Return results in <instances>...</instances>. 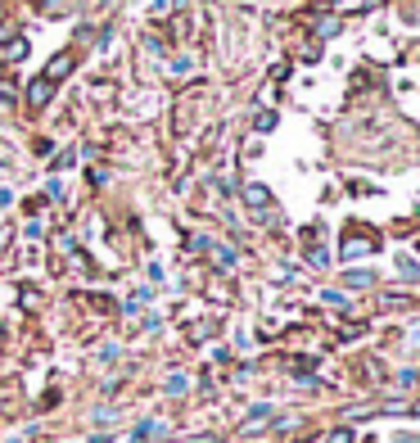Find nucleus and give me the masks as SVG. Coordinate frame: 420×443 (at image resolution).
Here are the masks:
<instances>
[{
  "mask_svg": "<svg viewBox=\"0 0 420 443\" xmlns=\"http://www.w3.org/2000/svg\"><path fill=\"white\" fill-rule=\"evenodd\" d=\"M50 95H55V82H45V77H36L32 86H28V104H50Z\"/></svg>",
  "mask_w": 420,
  "mask_h": 443,
  "instance_id": "f257e3e1",
  "label": "nucleus"
},
{
  "mask_svg": "<svg viewBox=\"0 0 420 443\" xmlns=\"http://www.w3.org/2000/svg\"><path fill=\"white\" fill-rule=\"evenodd\" d=\"M68 72H72V55H55V59H50V72H41V77H45V82H64Z\"/></svg>",
  "mask_w": 420,
  "mask_h": 443,
  "instance_id": "f03ea898",
  "label": "nucleus"
},
{
  "mask_svg": "<svg viewBox=\"0 0 420 443\" xmlns=\"http://www.w3.org/2000/svg\"><path fill=\"white\" fill-rule=\"evenodd\" d=\"M244 204H249V208H258V213H262V208L271 204L267 186H258V181H249V186H244Z\"/></svg>",
  "mask_w": 420,
  "mask_h": 443,
  "instance_id": "7ed1b4c3",
  "label": "nucleus"
},
{
  "mask_svg": "<svg viewBox=\"0 0 420 443\" xmlns=\"http://www.w3.org/2000/svg\"><path fill=\"white\" fill-rule=\"evenodd\" d=\"M9 59H14V64H18V59H28V41H23V36H14V41L0 45V64H9Z\"/></svg>",
  "mask_w": 420,
  "mask_h": 443,
  "instance_id": "20e7f679",
  "label": "nucleus"
},
{
  "mask_svg": "<svg viewBox=\"0 0 420 443\" xmlns=\"http://www.w3.org/2000/svg\"><path fill=\"white\" fill-rule=\"evenodd\" d=\"M366 249H375V236H370V240H348V244H343V258H357V253H366Z\"/></svg>",
  "mask_w": 420,
  "mask_h": 443,
  "instance_id": "39448f33",
  "label": "nucleus"
},
{
  "mask_svg": "<svg viewBox=\"0 0 420 443\" xmlns=\"http://www.w3.org/2000/svg\"><path fill=\"white\" fill-rule=\"evenodd\" d=\"M154 434H163V430H158L154 421H140V425H136V439H131V443H150Z\"/></svg>",
  "mask_w": 420,
  "mask_h": 443,
  "instance_id": "423d86ee",
  "label": "nucleus"
},
{
  "mask_svg": "<svg viewBox=\"0 0 420 443\" xmlns=\"http://www.w3.org/2000/svg\"><path fill=\"white\" fill-rule=\"evenodd\" d=\"M370 280H375V272H348V276H343V285H353V290H366Z\"/></svg>",
  "mask_w": 420,
  "mask_h": 443,
  "instance_id": "0eeeda50",
  "label": "nucleus"
},
{
  "mask_svg": "<svg viewBox=\"0 0 420 443\" xmlns=\"http://www.w3.org/2000/svg\"><path fill=\"white\" fill-rule=\"evenodd\" d=\"M267 421H271V408H253V416L244 421V430H262Z\"/></svg>",
  "mask_w": 420,
  "mask_h": 443,
  "instance_id": "6e6552de",
  "label": "nucleus"
},
{
  "mask_svg": "<svg viewBox=\"0 0 420 443\" xmlns=\"http://www.w3.org/2000/svg\"><path fill=\"white\" fill-rule=\"evenodd\" d=\"M398 272H402L407 280H416V276H420V263H416V258H407V253H402V258H398Z\"/></svg>",
  "mask_w": 420,
  "mask_h": 443,
  "instance_id": "1a4fd4ad",
  "label": "nucleus"
},
{
  "mask_svg": "<svg viewBox=\"0 0 420 443\" xmlns=\"http://www.w3.org/2000/svg\"><path fill=\"white\" fill-rule=\"evenodd\" d=\"M276 127V114H258V131H271Z\"/></svg>",
  "mask_w": 420,
  "mask_h": 443,
  "instance_id": "9d476101",
  "label": "nucleus"
},
{
  "mask_svg": "<svg viewBox=\"0 0 420 443\" xmlns=\"http://www.w3.org/2000/svg\"><path fill=\"white\" fill-rule=\"evenodd\" d=\"M330 443H353V434H348V430H335V434H330Z\"/></svg>",
  "mask_w": 420,
  "mask_h": 443,
  "instance_id": "9b49d317",
  "label": "nucleus"
},
{
  "mask_svg": "<svg viewBox=\"0 0 420 443\" xmlns=\"http://www.w3.org/2000/svg\"><path fill=\"white\" fill-rule=\"evenodd\" d=\"M398 443H420V434H398Z\"/></svg>",
  "mask_w": 420,
  "mask_h": 443,
  "instance_id": "f8f14e48",
  "label": "nucleus"
},
{
  "mask_svg": "<svg viewBox=\"0 0 420 443\" xmlns=\"http://www.w3.org/2000/svg\"><path fill=\"white\" fill-rule=\"evenodd\" d=\"M0 77H5V64H0Z\"/></svg>",
  "mask_w": 420,
  "mask_h": 443,
  "instance_id": "ddd939ff",
  "label": "nucleus"
}]
</instances>
